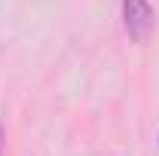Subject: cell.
<instances>
[{
  "label": "cell",
  "mask_w": 159,
  "mask_h": 156,
  "mask_svg": "<svg viewBox=\"0 0 159 156\" xmlns=\"http://www.w3.org/2000/svg\"><path fill=\"white\" fill-rule=\"evenodd\" d=\"M122 21L135 43H144L153 31V9L147 0H122Z\"/></svg>",
  "instance_id": "cell-1"
},
{
  "label": "cell",
  "mask_w": 159,
  "mask_h": 156,
  "mask_svg": "<svg viewBox=\"0 0 159 156\" xmlns=\"http://www.w3.org/2000/svg\"><path fill=\"white\" fill-rule=\"evenodd\" d=\"M0 150H3V129H0Z\"/></svg>",
  "instance_id": "cell-2"
}]
</instances>
